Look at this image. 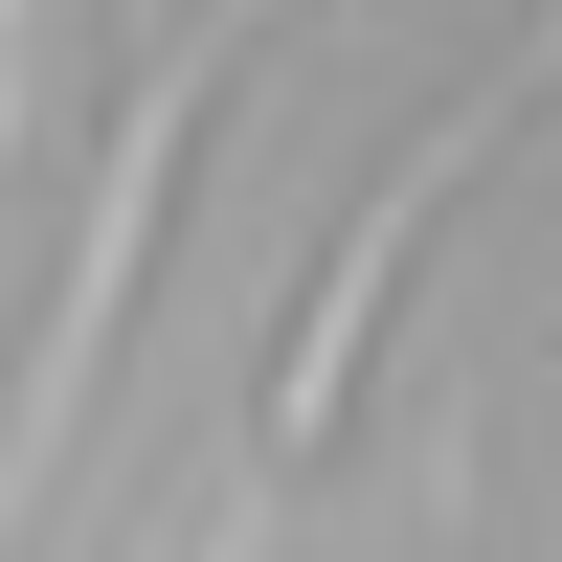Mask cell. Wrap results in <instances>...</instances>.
<instances>
[{"mask_svg":"<svg viewBox=\"0 0 562 562\" xmlns=\"http://www.w3.org/2000/svg\"><path fill=\"white\" fill-rule=\"evenodd\" d=\"M540 90H562V0H540V23L495 45V68L450 90V113L405 135L360 203H338V248H315V293H293V338H270V473H315V450L360 428V360H383V293H405V248L450 225V180H495V158H518V113H540Z\"/></svg>","mask_w":562,"mask_h":562,"instance_id":"obj_1","label":"cell"},{"mask_svg":"<svg viewBox=\"0 0 562 562\" xmlns=\"http://www.w3.org/2000/svg\"><path fill=\"white\" fill-rule=\"evenodd\" d=\"M270 45V0H203V23H158L135 45V90H113V180H90V225H68V293H45V338H23V518H45V473H68V405H90V360L135 338V270H158V203H180V158H203V90Z\"/></svg>","mask_w":562,"mask_h":562,"instance_id":"obj_2","label":"cell"},{"mask_svg":"<svg viewBox=\"0 0 562 562\" xmlns=\"http://www.w3.org/2000/svg\"><path fill=\"white\" fill-rule=\"evenodd\" d=\"M248 540H270V518H248V495H225V518H203V540H180V562H248Z\"/></svg>","mask_w":562,"mask_h":562,"instance_id":"obj_3","label":"cell"},{"mask_svg":"<svg viewBox=\"0 0 562 562\" xmlns=\"http://www.w3.org/2000/svg\"><path fill=\"white\" fill-rule=\"evenodd\" d=\"M113 23H135V45H158V23H203V0H113Z\"/></svg>","mask_w":562,"mask_h":562,"instance_id":"obj_4","label":"cell"}]
</instances>
